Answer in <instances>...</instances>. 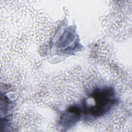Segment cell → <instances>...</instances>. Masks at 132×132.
I'll use <instances>...</instances> for the list:
<instances>
[{
  "instance_id": "1",
  "label": "cell",
  "mask_w": 132,
  "mask_h": 132,
  "mask_svg": "<svg viewBox=\"0 0 132 132\" xmlns=\"http://www.w3.org/2000/svg\"><path fill=\"white\" fill-rule=\"evenodd\" d=\"M117 103L116 92L111 87L96 88L80 105L82 118L95 119L103 117L110 111Z\"/></svg>"
},
{
  "instance_id": "2",
  "label": "cell",
  "mask_w": 132,
  "mask_h": 132,
  "mask_svg": "<svg viewBox=\"0 0 132 132\" xmlns=\"http://www.w3.org/2000/svg\"><path fill=\"white\" fill-rule=\"evenodd\" d=\"M82 118L80 105L75 104L69 107L61 116L59 124L64 128L71 127Z\"/></svg>"
},
{
  "instance_id": "3",
  "label": "cell",
  "mask_w": 132,
  "mask_h": 132,
  "mask_svg": "<svg viewBox=\"0 0 132 132\" xmlns=\"http://www.w3.org/2000/svg\"><path fill=\"white\" fill-rule=\"evenodd\" d=\"M73 31H70V29H68V31H65L63 34L61 36V39H59L58 42L57 44V48H60V51H62V53L67 54V53H70L72 50L68 45L70 44L71 45H73V42L75 40V34H74Z\"/></svg>"
}]
</instances>
